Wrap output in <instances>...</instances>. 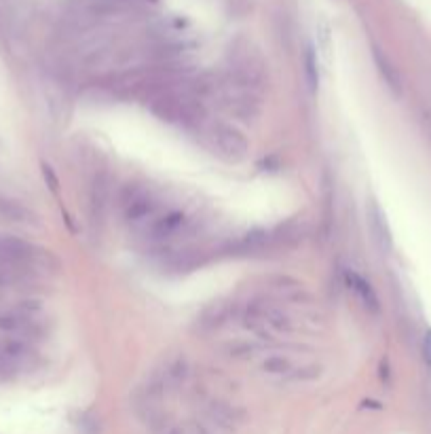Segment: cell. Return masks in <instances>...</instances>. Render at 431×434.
I'll return each mask as SVG.
<instances>
[{"mask_svg": "<svg viewBox=\"0 0 431 434\" xmlns=\"http://www.w3.org/2000/svg\"><path fill=\"white\" fill-rule=\"evenodd\" d=\"M119 208L123 212L125 223L142 233L161 214V206L152 197V193L136 182H130L119 193Z\"/></svg>", "mask_w": 431, "mask_h": 434, "instance_id": "6da1fadb", "label": "cell"}, {"mask_svg": "<svg viewBox=\"0 0 431 434\" xmlns=\"http://www.w3.org/2000/svg\"><path fill=\"white\" fill-rule=\"evenodd\" d=\"M243 324L256 333L262 339H273L275 335H282L290 330V320L284 313V309H279L273 303L267 301H254L247 305Z\"/></svg>", "mask_w": 431, "mask_h": 434, "instance_id": "7a4b0ae2", "label": "cell"}, {"mask_svg": "<svg viewBox=\"0 0 431 434\" xmlns=\"http://www.w3.org/2000/svg\"><path fill=\"white\" fill-rule=\"evenodd\" d=\"M208 140H210V147H212L214 155H218L226 163H241L247 157L249 144H247L245 136L239 130H235L233 125H226V123L212 125Z\"/></svg>", "mask_w": 431, "mask_h": 434, "instance_id": "3957f363", "label": "cell"}, {"mask_svg": "<svg viewBox=\"0 0 431 434\" xmlns=\"http://www.w3.org/2000/svg\"><path fill=\"white\" fill-rule=\"evenodd\" d=\"M188 225V219L184 212H161L155 221L150 223V227L144 231V235L150 239L152 244H167L171 239H175Z\"/></svg>", "mask_w": 431, "mask_h": 434, "instance_id": "277c9868", "label": "cell"}, {"mask_svg": "<svg viewBox=\"0 0 431 434\" xmlns=\"http://www.w3.org/2000/svg\"><path fill=\"white\" fill-rule=\"evenodd\" d=\"M368 227H370V233L374 237L376 246L383 252H389L391 246H393V237H391V231H389V225L385 221L383 210H380V206L374 200L368 204Z\"/></svg>", "mask_w": 431, "mask_h": 434, "instance_id": "5b68a950", "label": "cell"}, {"mask_svg": "<svg viewBox=\"0 0 431 434\" xmlns=\"http://www.w3.org/2000/svg\"><path fill=\"white\" fill-rule=\"evenodd\" d=\"M345 278H347L349 288L355 293V297L360 299L362 307L366 311H370V313H378L380 311V301H378V295L372 288V284L366 278H362L360 274H355V272H347Z\"/></svg>", "mask_w": 431, "mask_h": 434, "instance_id": "8992f818", "label": "cell"}, {"mask_svg": "<svg viewBox=\"0 0 431 434\" xmlns=\"http://www.w3.org/2000/svg\"><path fill=\"white\" fill-rule=\"evenodd\" d=\"M233 309H235L233 303H226V301L212 303V305L199 316V328H201V330H206V333L220 328L228 318H231Z\"/></svg>", "mask_w": 431, "mask_h": 434, "instance_id": "52a82bcc", "label": "cell"}, {"mask_svg": "<svg viewBox=\"0 0 431 434\" xmlns=\"http://www.w3.org/2000/svg\"><path fill=\"white\" fill-rule=\"evenodd\" d=\"M374 62H376V68L380 72V77H383V81L387 83V87L393 91V95H402V77H399V72L397 68L391 64V60L378 49V47H374Z\"/></svg>", "mask_w": 431, "mask_h": 434, "instance_id": "ba28073f", "label": "cell"}, {"mask_svg": "<svg viewBox=\"0 0 431 434\" xmlns=\"http://www.w3.org/2000/svg\"><path fill=\"white\" fill-rule=\"evenodd\" d=\"M271 246V235L262 229H256L251 233H245L243 239L237 244V250L243 254H258Z\"/></svg>", "mask_w": 431, "mask_h": 434, "instance_id": "9c48e42d", "label": "cell"}, {"mask_svg": "<svg viewBox=\"0 0 431 434\" xmlns=\"http://www.w3.org/2000/svg\"><path fill=\"white\" fill-rule=\"evenodd\" d=\"M106 200H108V180H106L104 174H99L93 180V186H91V210H93V216L104 214Z\"/></svg>", "mask_w": 431, "mask_h": 434, "instance_id": "30bf717a", "label": "cell"}, {"mask_svg": "<svg viewBox=\"0 0 431 434\" xmlns=\"http://www.w3.org/2000/svg\"><path fill=\"white\" fill-rule=\"evenodd\" d=\"M304 75H307V85L311 93H315L319 85V68H317V56L313 51V47H307V53H304Z\"/></svg>", "mask_w": 431, "mask_h": 434, "instance_id": "8fae6325", "label": "cell"}, {"mask_svg": "<svg viewBox=\"0 0 431 434\" xmlns=\"http://www.w3.org/2000/svg\"><path fill=\"white\" fill-rule=\"evenodd\" d=\"M262 369H264L267 373L286 375V373H290V363H288L286 358H282V356H273V358H267V360H264Z\"/></svg>", "mask_w": 431, "mask_h": 434, "instance_id": "7c38bea8", "label": "cell"}, {"mask_svg": "<svg viewBox=\"0 0 431 434\" xmlns=\"http://www.w3.org/2000/svg\"><path fill=\"white\" fill-rule=\"evenodd\" d=\"M169 434H210L203 426L195 424V422H186L182 426H175Z\"/></svg>", "mask_w": 431, "mask_h": 434, "instance_id": "4fadbf2b", "label": "cell"}, {"mask_svg": "<svg viewBox=\"0 0 431 434\" xmlns=\"http://www.w3.org/2000/svg\"><path fill=\"white\" fill-rule=\"evenodd\" d=\"M42 176H45V180L49 182V186H51V191L53 193H58V176L53 174V170H51V165H42Z\"/></svg>", "mask_w": 431, "mask_h": 434, "instance_id": "5bb4252c", "label": "cell"}, {"mask_svg": "<svg viewBox=\"0 0 431 434\" xmlns=\"http://www.w3.org/2000/svg\"><path fill=\"white\" fill-rule=\"evenodd\" d=\"M423 358H425V363L431 367V328H427V333L423 337Z\"/></svg>", "mask_w": 431, "mask_h": 434, "instance_id": "9a60e30c", "label": "cell"}]
</instances>
